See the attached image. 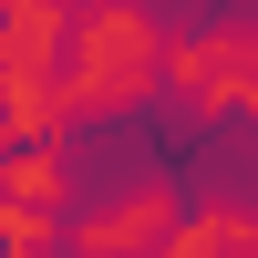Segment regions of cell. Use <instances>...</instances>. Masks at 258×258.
I'll list each match as a JSON object with an SVG mask.
<instances>
[{
    "label": "cell",
    "instance_id": "6da1fadb",
    "mask_svg": "<svg viewBox=\"0 0 258 258\" xmlns=\"http://www.w3.org/2000/svg\"><path fill=\"white\" fill-rule=\"evenodd\" d=\"M52 11H62V21H93V11H114V0H52Z\"/></svg>",
    "mask_w": 258,
    "mask_h": 258
}]
</instances>
